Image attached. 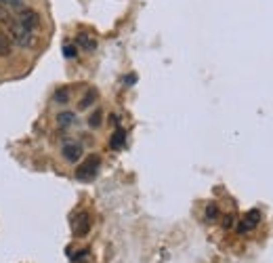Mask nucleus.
<instances>
[{
	"mask_svg": "<svg viewBox=\"0 0 273 263\" xmlns=\"http://www.w3.org/2000/svg\"><path fill=\"white\" fill-rule=\"evenodd\" d=\"M9 38H13L19 46H26V49H32V46H36V36H34V32L28 30L26 26H21L17 19L9 26Z\"/></svg>",
	"mask_w": 273,
	"mask_h": 263,
	"instance_id": "nucleus-1",
	"label": "nucleus"
},
{
	"mask_svg": "<svg viewBox=\"0 0 273 263\" xmlns=\"http://www.w3.org/2000/svg\"><path fill=\"white\" fill-rule=\"evenodd\" d=\"M99 164H101L99 156H88L76 169V179H80V181H93V179L97 177V173H99Z\"/></svg>",
	"mask_w": 273,
	"mask_h": 263,
	"instance_id": "nucleus-2",
	"label": "nucleus"
},
{
	"mask_svg": "<svg viewBox=\"0 0 273 263\" xmlns=\"http://www.w3.org/2000/svg\"><path fill=\"white\" fill-rule=\"evenodd\" d=\"M17 21L21 23V26H26L28 30H36L38 26H40V15L36 13V11H32V9H21L19 11V17H17Z\"/></svg>",
	"mask_w": 273,
	"mask_h": 263,
	"instance_id": "nucleus-3",
	"label": "nucleus"
},
{
	"mask_svg": "<svg viewBox=\"0 0 273 263\" xmlns=\"http://www.w3.org/2000/svg\"><path fill=\"white\" fill-rule=\"evenodd\" d=\"M72 230L76 236H86L90 230V219H88V213H78L76 217L72 219Z\"/></svg>",
	"mask_w": 273,
	"mask_h": 263,
	"instance_id": "nucleus-4",
	"label": "nucleus"
},
{
	"mask_svg": "<svg viewBox=\"0 0 273 263\" xmlns=\"http://www.w3.org/2000/svg\"><path fill=\"white\" fill-rule=\"evenodd\" d=\"M258 221H260V213L258 211H248L246 215H244V219H242V223H240V230L242 234L244 232H250V230H254L256 225H258Z\"/></svg>",
	"mask_w": 273,
	"mask_h": 263,
	"instance_id": "nucleus-5",
	"label": "nucleus"
},
{
	"mask_svg": "<svg viewBox=\"0 0 273 263\" xmlns=\"http://www.w3.org/2000/svg\"><path fill=\"white\" fill-rule=\"evenodd\" d=\"M80 156H82V148L78 146V143H74V141L63 143V158L67 162H76Z\"/></svg>",
	"mask_w": 273,
	"mask_h": 263,
	"instance_id": "nucleus-6",
	"label": "nucleus"
},
{
	"mask_svg": "<svg viewBox=\"0 0 273 263\" xmlns=\"http://www.w3.org/2000/svg\"><path fill=\"white\" fill-rule=\"evenodd\" d=\"M76 44L80 46L82 51H95V49H97V40H95L93 36H90V34H86V32L78 34V38H76Z\"/></svg>",
	"mask_w": 273,
	"mask_h": 263,
	"instance_id": "nucleus-7",
	"label": "nucleus"
},
{
	"mask_svg": "<svg viewBox=\"0 0 273 263\" xmlns=\"http://www.w3.org/2000/svg\"><path fill=\"white\" fill-rule=\"evenodd\" d=\"M13 21H15V17L11 15V11H9L5 5H0V23H5V26H11Z\"/></svg>",
	"mask_w": 273,
	"mask_h": 263,
	"instance_id": "nucleus-8",
	"label": "nucleus"
},
{
	"mask_svg": "<svg viewBox=\"0 0 273 263\" xmlns=\"http://www.w3.org/2000/svg\"><path fill=\"white\" fill-rule=\"evenodd\" d=\"M0 5H5L7 9L21 11V9H26V0H0Z\"/></svg>",
	"mask_w": 273,
	"mask_h": 263,
	"instance_id": "nucleus-9",
	"label": "nucleus"
},
{
	"mask_svg": "<svg viewBox=\"0 0 273 263\" xmlns=\"http://www.w3.org/2000/svg\"><path fill=\"white\" fill-rule=\"evenodd\" d=\"M95 97H97V93H95V91L90 89V91L84 95V97H82V101L78 103V107H80V110H86V107H88V105L95 101Z\"/></svg>",
	"mask_w": 273,
	"mask_h": 263,
	"instance_id": "nucleus-10",
	"label": "nucleus"
},
{
	"mask_svg": "<svg viewBox=\"0 0 273 263\" xmlns=\"http://www.w3.org/2000/svg\"><path fill=\"white\" fill-rule=\"evenodd\" d=\"M124 130L122 128H118L116 133H114V137H112V148H122V143H124Z\"/></svg>",
	"mask_w": 273,
	"mask_h": 263,
	"instance_id": "nucleus-11",
	"label": "nucleus"
},
{
	"mask_svg": "<svg viewBox=\"0 0 273 263\" xmlns=\"http://www.w3.org/2000/svg\"><path fill=\"white\" fill-rule=\"evenodd\" d=\"M101 110H95L93 114H90V118H88V126H93V128H97V126H101Z\"/></svg>",
	"mask_w": 273,
	"mask_h": 263,
	"instance_id": "nucleus-12",
	"label": "nucleus"
},
{
	"mask_svg": "<svg viewBox=\"0 0 273 263\" xmlns=\"http://www.w3.org/2000/svg\"><path fill=\"white\" fill-rule=\"evenodd\" d=\"M59 126H69L74 122V114H69V112H65V114H59Z\"/></svg>",
	"mask_w": 273,
	"mask_h": 263,
	"instance_id": "nucleus-13",
	"label": "nucleus"
},
{
	"mask_svg": "<svg viewBox=\"0 0 273 263\" xmlns=\"http://www.w3.org/2000/svg\"><path fill=\"white\" fill-rule=\"evenodd\" d=\"M67 99H69L67 89H59V91L55 93V101H57V103H67Z\"/></svg>",
	"mask_w": 273,
	"mask_h": 263,
	"instance_id": "nucleus-14",
	"label": "nucleus"
},
{
	"mask_svg": "<svg viewBox=\"0 0 273 263\" xmlns=\"http://www.w3.org/2000/svg\"><path fill=\"white\" fill-rule=\"evenodd\" d=\"M217 215H219L217 207H215V205H208V209H206V219H208V221H215Z\"/></svg>",
	"mask_w": 273,
	"mask_h": 263,
	"instance_id": "nucleus-15",
	"label": "nucleus"
},
{
	"mask_svg": "<svg viewBox=\"0 0 273 263\" xmlns=\"http://www.w3.org/2000/svg\"><path fill=\"white\" fill-rule=\"evenodd\" d=\"M74 55H76V46L67 44V46H65V57H74Z\"/></svg>",
	"mask_w": 273,
	"mask_h": 263,
	"instance_id": "nucleus-16",
	"label": "nucleus"
},
{
	"mask_svg": "<svg viewBox=\"0 0 273 263\" xmlns=\"http://www.w3.org/2000/svg\"><path fill=\"white\" fill-rule=\"evenodd\" d=\"M223 225H225V228H231V217H225V223H223Z\"/></svg>",
	"mask_w": 273,
	"mask_h": 263,
	"instance_id": "nucleus-17",
	"label": "nucleus"
}]
</instances>
